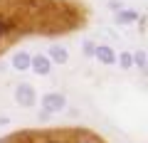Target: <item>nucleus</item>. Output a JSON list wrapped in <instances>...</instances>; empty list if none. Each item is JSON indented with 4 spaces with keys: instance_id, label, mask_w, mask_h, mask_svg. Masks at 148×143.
<instances>
[{
    "instance_id": "f257e3e1",
    "label": "nucleus",
    "mask_w": 148,
    "mask_h": 143,
    "mask_svg": "<svg viewBox=\"0 0 148 143\" xmlns=\"http://www.w3.org/2000/svg\"><path fill=\"white\" fill-rule=\"evenodd\" d=\"M64 104H67V99H64V94H59V91H52V94H45V96H42V109H45V114L62 111Z\"/></svg>"
},
{
    "instance_id": "f03ea898",
    "label": "nucleus",
    "mask_w": 148,
    "mask_h": 143,
    "mask_svg": "<svg viewBox=\"0 0 148 143\" xmlns=\"http://www.w3.org/2000/svg\"><path fill=\"white\" fill-rule=\"evenodd\" d=\"M15 101L20 106H35L37 104V94H35V86H30V84H20L15 89Z\"/></svg>"
},
{
    "instance_id": "7ed1b4c3",
    "label": "nucleus",
    "mask_w": 148,
    "mask_h": 143,
    "mask_svg": "<svg viewBox=\"0 0 148 143\" xmlns=\"http://www.w3.org/2000/svg\"><path fill=\"white\" fill-rule=\"evenodd\" d=\"M30 67H32V72L40 74V77H47L49 72H52V62L47 59V54H35L32 62H30Z\"/></svg>"
},
{
    "instance_id": "20e7f679",
    "label": "nucleus",
    "mask_w": 148,
    "mask_h": 143,
    "mask_svg": "<svg viewBox=\"0 0 148 143\" xmlns=\"http://www.w3.org/2000/svg\"><path fill=\"white\" fill-rule=\"evenodd\" d=\"M49 62L52 64H67L69 62V52L64 47H59V44H52V47H49Z\"/></svg>"
},
{
    "instance_id": "39448f33",
    "label": "nucleus",
    "mask_w": 148,
    "mask_h": 143,
    "mask_svg": "<svg viewBox=\"0 0 148 143\" xmlns=\"http://www.w3.org/2000/svg\"><path fill=\"white\" fill-rule=\"evenodd\" d=\"M94 57L99 59L101 64H114V62H116V52H114V49H111L109 44H101V47H96Z\"/></svg>"
},
{
    "instance_id": "423d86ee",
    "label": "nucleus",
    "mask_w": 148,
    "mask_h": 143,
    "mask_svg": "<svg viewBox=\"0 0 148 143\" xmlns=\"http://www.w3.org/2000/svg\"><path fill=\"white\" fill-rule=\"evenodd\" d=\"M30 62H32V57L27 52H17V54H12V59H10L12 69H17V72H27V69H30Z\"/></svg>"
},
{
    "instance_id": "0eeeda50",
    "label": "nucleus",
    "mask_w": 148,
    "mask_h": 143,
    "mask_svg": "<svg viewBox=\"0 0 148 143\" xmlns=\"http://www.w3.org/2000/svg\"><path fill=\"white\" fill-rule=\"evenodd\" d=\"M136 20H138V12L136 10H119V15H116L119 25H131V22H136Z\"/></svg>"
},
{
    "instance_id": "6e6552de",
    "label": "nucleus",
    "mask_w": 148,
    "mask_h": 143,
    "mask_svg": "<svg viewBox=\"0 0 148 143\" xmlns=\"http://www.w3.org/2000/svg\"><path fill=\"white\" fill-rule=\"evenodd\" d=\"M116 62L121 64L123 69H131L133 67V54L131 52H121V54H116Z\"/></svg>"
},
{
    "instance_id": "1a4fd4ad",
    "label": "nucleus",
    "mask_w": 148,
    "mask_h": 143,
    "mask_svg": "<svg viewBox=\"0 0 148 143\" xmlns=\"http://www.w3.org/2000/svg\"><path fill=\"white\" fill-rule=\"evenodd\" d=\"M82 49H84V54H86V57H94V52H96V44L91 42V40H86V42L82 44Z\"/></svg>"
},
{
    "instance_id": "9d476101",
    "label": "nucleus",
    "mask_w": 148,
    "mask_h": 143,
    "mask_svg": "<svg viewBox=\"0 0 148 143\" xmlns=\"http://www.w3.org/2000/svg\"><path fill=\"white\" fill-rule=\"evenodd\" d=\"M133 64L141 67V69H146V52H136L133 54Z\"/></svg>"
}]
</instances>
